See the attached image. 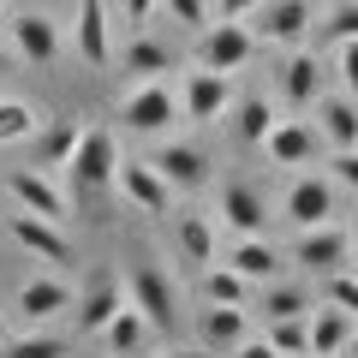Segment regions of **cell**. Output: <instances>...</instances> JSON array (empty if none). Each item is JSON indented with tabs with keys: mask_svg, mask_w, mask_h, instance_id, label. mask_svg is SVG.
I'll return each mask as SVG.
<instances>
[{
	"mask_svg": "<svg viewBox=\"0 0 358 358\" xmlns=\"http://www.w3.org/2000/svg\"><path fill=\"white\" fill-rule=\"evenodd\" d=\"M322 30H329V42H352V36H358V0L334 6V13H329V24H322Z\"/></svg>",
	"mask_w": 358,
	"mask_h": 358,
	"instance_id": "8d00e7d4",
	"label": "cell"
},
{
	"mask_svg": "<svg viewBox=\"0 0 358 358\" xmlns=\"http://www.w3.org/2000/svg\"><path fill=\"white\" fill-rule=\"evenodd\" d=\"M341 358H358V322H352V341H346V352Z\"/></svg>",
	"mask_w": 358,
	"mask_h": 358,
	"instance_id": "7bdbcfd3",
	"label": "cell"
},
{
	"mask_svg": "<svg viewBox=\"0 0 358 358\" xmlns=\"http://www.w3.org/2000/svg\"><path fill=\"white\" fill-rule=\"evenodd\" d=\"M275 131V108L263 102V96H251V102L233 108V138L245 143V150H263V138Z\"/></svg>",
	"mask_w": 358,
	"mask_h": 358,
	"instance_id": "484cf974",
	"label": "cell"
},
{
	"mask_svg": "<svg viewBox=\"0 0 358 358\" xmlns=\"http://www.w3.org/2000/svg\"><path fill=\"white\" fill-rule=\"evenodd\" d=\"M150 162L162 167V179L173 185V192H197V185L209 179V155L197 150V143H167L162 138V150H155Z\"/></svg>",
	"mask_w": 358,
	"mask_h": 358,
	"instance_id": "5bb4252c",
	"label": "cell"
},
{
	"mask_svg": "<svg viewBox=\"0 0 358 358\" xmlns=\"http://www.w3.org/2000/svg\"><path fill=\"white\" fill-rule=\"evenodd\" d=\"M0 18H6V0H0Z\"/></svg>",
	"mask_w": 358,
	"mask_h": 358,
	"instance_id": "7dc6e473",
	"label": "cell"
},
{
	"mask_svg": "<svg viewBox=\"0 0 358 358\" xmlns=\"http://www.w3.org/2000/svg\"><path fill=\"white\" fill-rule=\"evenodd\" d=\"M155 358H209V352H197V346H173V352H155Z\"/></svg>",
	"mask_w": 358,
	"mask_h": 358,
	"instance_id": "b9f144b4",
	"label": "cell"
},
{
	"mask_svg": "<svg viewBox=\"0 0 358 358\" xmlns=\"http://www.w3.org/2000/svg\"><path fill=\"white\" fill-rule=\"evenodd\" d=\"M263 341L275 346L281 358H305L310 352V317H275V322H263Z\"/></svg>",
	"mask_w": 358,
	"mask_h": 358,
	"instance_id": "83f0119b",
	"label": "cell"
},
{
	"mask_svg": "<svg viewBox=\"0 0 358 358\" xmlns=\"http://www.w3.org/2000/svg\"><path fill=\"white\" fill-rule=\"evenodd\" d=\"M257 310H263V322H275V317H310V293H305V287H257Z\"/></svg>",
	"mask_w": 358,
	"mask_h": 358,
	"instance_id": "f546056e",
	"label": "cell"
},
{
	"mask_svg": "<svg viewBox=\"0 0 358 358\" xmlns=\"http://www.w3.org/2000/svg\"><path fill=\"white\" fill-rule=\"evenodd\" d=\"M36 108L30 102H18V96H0V143H24V138H36Z\"/></svg>",
	"mask_w": 358,
	"mask_h": 358,
	"instance_id": "1f68e13d",
	"label": "cell"
},
{
	"mask_svg": "<svg viewBox=\"0 0 358 358\" xmlns=\"http://www.w3.org/2000/svg\"><path fill=\"white\" fill-rule=\"evenodd\" d=\"M334 185L329 173H299L293 185H287V197H281V209H287V221L293 227H329L334 221Z\"/></svg>",
	"mask_w": 358,
	"mask_h": 358,
	"instance_id": "52a82bcc",
	"label": "cell"
},
{
	"mask_svg": "<svg viewBox=\"0 0 358 358\" xmlns=\"http://www.w3.org/2000/svg\"><path fill=\"white\" fill-rule=\"evenodd\" d=\"M78 138H84V120H54L48 131H42V167H66L72 162V150H78Z\"/></svg>",
	"mask_w": 358,
	"mask_h": 358,
	"instance_id": "4dcf8cb0",
	"label": "cell"
},
{
	"mask_svg": "<svg viewBox=\"0 0 358 358\" xmlns=\"http://www.w3.org/2000/svg\"><path fill=\"white\" fill-rule=\"evenodd\" d=\"M120 72H131V78H162V72H173V54H167L162 42L138 36L126 54H120Z\"/></svg>",
	"mask_w": 358,
	"mask_h": 358,
	"instance_id": "f1b7e54d",
	"label": "cell"
},
{
	"mask_svg": "<svg viewBox=\"0 0 358 358\" xmlns=\"http://www.w3.org/2000/svg\"><path fill=\"white\" fill-rule=\"evenodd\" d=\"M281 96H287V108H299V114H310V108L329 96V90H322L317 54H293V60L281 66Z\"/></svg>",
	"mask_w": 358,
	"mask_h": 358,
	"instance_id": "d6986e66",
	"label": "cell"
},
{
	"mask_svg": "<svg viewBox=\"0 0 358 358\" xmlns=\"http://www.w3.org/2000/svg\"><path fill=\"white\" fill-rule=\"evenodd\" d=\"M126 293H131V305L150 317V329H173V317H179V293H173V281H167L155 263H138V268H131Z\"/></svg>",
	"mask_w": 358,
	"mask_h": 358,
	"instance_id": "9c48e42d",
	"label": "cell"
},
{
	"mask_svg": "<svg viewBox=\"0 0 358 358\" xmlns=\"http://www.w3.org/2000/svg\"><path fill=\"white\" fill-rule=\"evenodd\" d=\"M179 114H185V108H179V96L162 78H143L126 102H120V126H126L131 138H167V126H173Z\"/></svg>",
	"mask_w": 358,
	"mask_h": 358,
	"instance_id": "7a4b0ae2",
	"label": "cell"
},
{
	"mask_svg": "<svg viewBox=\"0 0 358 358\" xmlns=\"http://www.w3.org/2000/svg\"><path fill=\"white\" fill-rule=\"evenodd\" d=\"M203 299H209V305H251L257 281H245L233 263H209L203 268Z\"/></svg>",
	"mask_w": 358,
	"mask_h": 358,
	"instance_id": "d4e9b609",
	"label": "cell"
},
{
	"mask_svg": "<svg viewBox=\"0 0 358 358\" xmlns=\"http://www.w3.org/2000/svg\"><path fill=\"white\" fill-rule=\"evenodd\" d=\"M293 263L310 275H334V268H352V233L346 227H299L293 239Z\"/></svg>",
	"mask_w": 358,
	"mask_h": 358,
	"instance_id": "5b68a950",
	"label": "cell"
},
{
	"mask_svg": "<svg viewBox=\"0 0 358 358\" xmlns=\"http://www.w3.org/2000/svg\"><path fill=\"white\" fill-rule=\"evenodd\" d=\"M0 358H72V346L60 334H13L0 346Z\"/></svg>",
	"mask_w": 358,
	"mask_h": 358,
	"instance_id": "d6a6232c",
	"label": "cell"
},
{
	"mask_svg": "<svg viewBox=\"0 0 358 358\" xmlns=\"http://www.w3.org/2000/svg\"><path fill=\"white\" fill-rule=\"evenodd\" d=\"M197 334H203V352H233V346L251 334V322H245V305H209L203 322H197Z\"/></svg>",
	"mask_w": 358,
	"mask_h": 358,
	"instance_id": "7402d4cb",
	"label": "cell"
},
{
	"mask_svg": "<svg viewBox=\"0 0 358 358\" xmlns=\"http://www.w3.org/2000/svg\"><path fill=\"white\" fill-rule=\"evenodd\" d=\"M0 72H6V48H0Z\"/></svg>",
	"mask_w": 358,
	"mask_h": 358,
	"instance_id": "bcb514c9",
	"label": "cell"
},
{
	"mask_svg": "<svg viewBox=\"0 0 358 358\" xmlns=\"http://www.w3.org/2000/svg\"><path fill=\"white\" fill-rule=\"evenodd\" d=\"M162 13L173 18V24H185V30H209V0H162Z\"/></svg>",
	"mask_w": 358,
	"mask_h": 358,
	"instance_id": "e575fe53",
	"label": "cell"
},
{
	"mask_svg": "<svg viewBox=\"0 0 358 358\" xmlns=\"http://www.w3.org/2000/svg\"><path fill=\"white\" fill-rule=\"evenodd\" d=\"M334 48H341V54H334L341 90H346V96H358V36H352V42H334Z\"/></svg>",
	"mask_w": 358,
	"mask_h": 358,
	"instance_id": "d590c367",
	"label": "cell"
},
{
	"mask_svg": "<svg viewBox=\"0 0 358 358\" xmlns=\"http://www.w3.org/2000/svg\"><path fill=\"white\" fill-rule=\"evenodd\" d=\"M179 108H185V120H197V126L227 120V114H233V72H209V66H197V72L185 78Z\"/></svg>",
	"mask_w": 358,
	"mask_h": 358,
	"instance_id": "8992f818",
	"label": "cell"
},
{
	"mask_svg": "<svg viewBox=\"0 0 358 358\" xmlns=\"http://www.w3.org/2000/svg\"><path fill=\"white\" fill-rule=\"evenodd\" d=\"M257 6H263V0H209V13H215V18H233V24H245Z\"/></svg>",
	"mask_w": 358,
	"mask_h": 358,
	"instance_id": "f35d334b",
	"label": "cell"
},
{
	"mask_svg": "<svg viewBox=\"0 0 358 358\" xmlns=\"http://www.w3.org/2000/svg\"><path fill=\"white\" fill-rule=\"evenodd\" d=\"M257 54V36L251 24H233V18H215L209 30H197V66L209 72H239L245 60Z\"/></svg>",
	"mask_w": 358,
	"mask_h": 358,
	"instance_id": "277c9868",
	"label": "cell"
},
{
	"mask_svg": "<svg viewBox=\"0 0 358 358\" xmlns=\"http://www.w3.org/2000/svg\"><path fill=\"white\" fill-rule=\"evenodd\" d=\"M317 143H322V131L310 126V120H275V131L263 138V155L275 167H310Z\"/></svg>",
	"mask_w": 358,
	"mask_h": 358,
	"instance_id": "7c38bea8",
	"label": "cell"
},
{
	"mask_svg": "<svg viewBox=\"0 0 358 358\" xmlns=\"http://www.w3.org/2000/svg\"><path fill=\"white\" fill-rule=\"evenodd\" d=\"M322 287H329V305L358 317V268H334V275H322Z\"/></svg>",
	"mask_w": 358,
	"mask_h": 358,
	"instance_id": "836d02e7",
	"label": "cell"
},
{
	"mask_svg": "<svg viewBox=\"0 0 358 358\" xmlns=\"http://www.w3.org/2000/svg\"><path fill=\"white\" fill-rule=\"evenodd\" d=\"M120 6H126V24H131V30H143V24H150V13L162 6V0H120Z\"/></svg>",
	"mask_w": 358,
	"mask_h": 358,
	"instance_id": "ab89813d",
	"label": "cell"
},
{
	"mask_svg": "<svg viewBox=\"0 0 358 358\" xmlns=\"http://www.w3.org/2000/svg\"><path fill=\"white\" fill-rule=\"evenodd\" d=\"M179 251L185 263H215V215H179Z\"/></svg>",
	"mask_w": 358,
	"mask_h": 358,
	"instance_id": "4316f807",
	"label": "cell"
},
{
	"mask_svg": "<svg viewBox=\"0 0 358 358\" xmlns=\"http://www.w3.org/2000/svg\"><path fill=\"white\" fill-rule=\"evenodd\" d=\"M233 358H281V352H275V346H268L263 334H257V341H251V334H245V341L233 346Z\"/></svg>",
	"mask_w": 358,
	"mask_h": 358,
	"instance_id": "60d3db41",
	"label": "cell"
},
{
	"mask_svg": "<svg viewBox=\"0 0 358 358\" xmlns=\"http://www.w3.org/2000/svg\"><path fill=\"white\" fill-rule=\"evenodd\" d=\"M317 131L329 150H358V96H322L317 102Z\"/></svg>",
	"mask_w": 358,
	"mask_h": 358,
	"instance_id": "e0dca14e",
	"label": "cell"
},
{
	"mask_svg": "<svg viewBox=\"0 0 358 358\" xmlns=\"http://www.w3.org/2000/svg\"><path fill=\"white\" fill-rule=\"evenodd\" d=\"M120 305H126V299H120V281L96 275V281L84 287V299H78V329H84V334H102L108 322H114Z\"/></svg>",
	"mask_w": 358,
	"mask_h": 358,
	"instance_id": "603a6c76",
	"label": "cell"
},
{
	"mask_svg": "<svg viewBox=\"0 0 358 358\" xmlns=\"http://www.w3.org/2000/svg\"><path fill=\"white\" fill-rule=\"evenodd\" d=\"M346 233H352V268H358V221H352V227H346Z\"/></svg>",
	"mask_w": 358,
	"mask_h": 358,
	"instance_id": "ee69618b",
	"label": "cell"
},
{
	"mask_svg": "<svg viewBox=\"0 0 358 358\" xmlns=\"http://www.w3.org/2000/svg\"><path fill=\"white\" fill-rule=\"evenodd\" d=\"M305 358H317V352H305Z\"/></svg>",
	"mask_w": 358,
	"mask_h": 358,
	"instance_id": "681fc988",
	"label": "cell"
},
{
	"mask_svg": "<svg viewBox=\"0 0 358 358\" xmlns=\"http://www.w3.org/2000/svg\"><path fill=\"white\" fill-rule=\"evenodd\" d=\"M108 358H120V352H108Z\"/></svg>",
	"mask_w": 358,
	"mask_h": 358,
	"instance_id": "c3c4849f",
	"label": "cell"
},
{
	"mask_svg": "<svg viewBox=\"0 0 358 358\" xmlns=\"http://www.w3.org/2000/svg\"><path fill=\"white\" fill-rule=\"evenodd\" d=\"M227 263L239 268L245 281H257V287H268L275 275H281V251H275L263 233H239V239L227 245Z\"/></svg>",
	"mask_w": 358,
	"mask_h": 358,
	"instance_id": "ac0fdd59",
	"label": "cell"
},
{
	"mask_svg": "<svg viewBox=\"0 0 358 358\" xmlns=\"http://www.w3.org/2000/svg\"><path fill=\"white\" fill-rule=\"evenodd\" d=\"M114 185H120V197H126L138 215H167V209H173V185L162 179L155 162H120Z\"/></svg>",
	"mask_w": 358,
	"mask_h": 358,
	"instance_id": "ba28073f",
	"label": "cell"
},
{
	"mask_svg": "<svg viewBox=\"0 0 358 358\" xmlns=\"http://www.w3.org/2000/svg\"><path fill=\"white\" fill-rule=\"evenodd\" d=\"M72 48L84 54L90 66H108V60H114V24H108V0H78Z\"/></svg>",
	"mask_w": 358,
	"mask_h": 358,
	"instance_id": "8fae6325",
	"label": "cell"
},
{
	"mask_svg": "<svg viewBox=\"0 0 358 358\" xmlns=\"http://www.w3.org/2000/svg\"><path fill=\"white\" fill-rule=\"evenodd\" d=\"M102 341H108V352H120V358H138V352H143V341H150V317H143V310L126 299V305L114 310V322L102 329Z\"/></svg>",
	"mask_w": 358,
	"mask_h": 358,
	"instance_id": "cb8c5ba5",
	"label": "cell"
},
{
	"mask_svg": "<svg viewBox=\"0 0 358 358\" xmlns=\"http://www.w3.org/2000/svg\"><path fill=\"white\" fill-rule=\"evenodd\" d=\"M352 310H341V305H310V352L317 358H341L346 352V341H352Z\"/></svg>",
	"mask_w": 358,
	"mask_h": 358,
	"instance_id": "44dd1931",
	"label": "cell"
},
{
	"mask_svg": "<svg viewBox=\"0 0 358 358\" xmlns=\"http://www.w3.org/2000/svg\"><path fill=\"white\" fill-rule=\"evenodd\" d=\"M6 341H13V329H6V310H0V346H6Z\"/></svg>",
	"mask_w": 358,
	"mask_h": 358,
	"instance_id": "f6af8a7d",
	"label": "cell"
},
{
	"mask_svg": "<svg viewBox=\"0 0 358 358\" xmlns=\"http://www.w3.org/2000/svg\"><path fill=\"white\" fill-rule=\"evenodd\" d=\"M13 48L24 54L30 66H54V54H60V24H54L48 13H18L13 18Z\"/></svg>",
	"mask_w": 358,
	"mask_h": 358,
	"instance_id": "9a60e30c",
	"label": "cell"
},
{
	"mask_svg": "<svg viewBox=\"0 0 358 358\" xmlns=\"http://www.w3.org/2000/svg\"><path fill=\"white\" fill-rule=\"evenodd\" d=\"M6 192H13V203L30 209V215H48V221L72 215V192L54 185L48 167H13V173H6Z\"/></svg>",
	"mask_w": 358,
	"mask_h": 358,
	"instance_id": "3957f363",
	"label": "cell"
},
{
	"mask_svg": "<svg viewBox=\"0 0 358 358\" xmlns=\"http://www.w3.org/2000/svg\"><path fill=\"white\" fill-rule=\"evenodd\" d=\"M257 24L251 36L257 42H305L310 36V0H275V6H257Z\"/></svg>",
	"mask_w": 358,
	"mask_h": 358,
	"instance_id": "4fadbf2b",
	"label": "cell"
},
{
	"mask_svg": "<svg viewBox=\"0 0 358 358\" xmlns=\"http://www.w3.org/2000/svg\"><path fill=\"white\" fill-rule=\"evenodd\" d=\"M60 173H66V192H72V203H96V197L114 185V173H120L114 131H108V126H84V138H78L72 162H66Z\"/></svg>",
	"mask_w": 358,
	"mask_h": 358,
	"instance_id": "6da1fadb",
	"label": "cell"
},
{
	"mask_svg": "<svg viewBox=\"0 0 358 358\" xmlns=\"http://www.w3.org/2000/svg\"><path fill=\"white\" fill-rule=\"evenodd\" d=\"M18 310H24L30 322H54V317H66V310H78V299H72L66 281L36 275V281H18Z\"/></svg>",
	"mask_w": 358,
	"mask_h": 358,
	"instance_id": "2e32d148",
	"label": "cell"
},
{
	"mask_svg": "<svg viewBox=\"0 0 358 358\" xmlns=\"http://www.w3.org/2000/svg\"><path fill=\"white\" fill-rule=\"evenodd\" d=\"M13 245L30 257H42V263H72V239L60 233V221L48 215H30V209H18L13 215Z\"/></svg>",
	"mask_w": 358,
	"mask_h": 358,
	"instance_id": "30bf717a",
	"label": "cell"
},
{
	"mask_svg": "<svg viewBox=\"0 0 358 358\" xmlns=\"http://www.w3.org/2000/svg\"><path fill=\"white\" fill-rule=\"evenodd\" d=\"M221 221H227V233H233V239H239V233H263V221H268L263 192H257V185H245V179L221 185Z\"/></svg>",
	"mask_w": 358,
	"mask_h": 358,
	"instance_id": "ffe728a7",
	"label": "cell"
},
{
	"mask_svg": "<svg viewBox=\"0 0 358 358\" xmlns=\"http://www.w3.org/2000/svg\"><path fill=\"white\" fill-rule=\"evenodd\" d=\"M329 179L341 185V192H358V150H334V162H329Z\"/></svg>",
	"mask_w": 358,
	"mask_h": 358,
	"instance_id": "74e56055",
	"label": "cell"
}]
</instances>
